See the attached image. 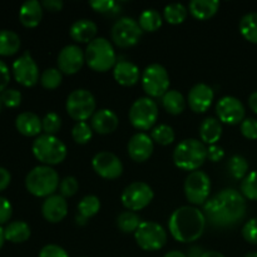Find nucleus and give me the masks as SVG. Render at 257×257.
<instances>
[{"label": "nucleus", "instance_id": "nucleus-1", "mask_svg": "<svg viewBox=\"0 0 257 257\" xmlns=\"http://www.w3.org/2000/svg\"><path fill=\"white\" fill-rule=\"evenodd\" d=\"M206 220L217 227L237 225L246 216V201L242 193L233 188H225L203 205Z\"/></svg>", "mask_w": 257, "mask_h": 257}, {"label": "nucleus", "instance_id": "nucleus-2", "mask_svg": "<svg viewBox=\"0 0 257 257\" xmlns=\"http://www.w3.org/2000/svg\"><path fill=\"white\" fill-rule=\"evenodd\" d=\"M202 211L191 206H182L173 211L168 221V228L176 241L182 243L193 242L202 236L206 227Z\"/></svg>", "mask_w": 257, "mask_h": 257}, {"label": "nucleus", "instance_id": "nucleus-3", "mask_svg": "<svg viewBox=\"0 0 257 257\" xmlns=\"http://www.w3.org/2000/svg\"><path fill=\"white\" fill-rule=\"evenodd\" d=\"M207 160V147L201 141L190 138L178 143L173 151V162L183 171H197Z\"/></svg>", "mask_w": 257, "mask_h": 257}, {"label": "nucleus", "instance_id": "nucleus-4", "mask_svg": "<svg viewBox=\"0 0 257 257\" xmlns=\"http://www.w3.org/2000/svg\"><path fill=\"white\" fill-rule=\"evenodd\" d=\"M59 175L50 166L34 167L25 178V187L35 197H49L59 187Z\"/></svg>", "mask_w": 257, "mask_h": 257}, {"label": "nucleus", "instance_id": "nucleus-5", "mask_svg": "<svg viewBox=\"0 0 257 257\" xmlns=\"http://www.w3.org/2000/svg\"><path fill=\"white\" fill-rule=\"evenodd\" d=\"M84 55L88 67L94 72L104 73L117 64V55L113 45L105 38H95L90 42Z\"/></svg>", "mask_w": 257, "mask_h": 257}, {"label": "nucleus", "instance_id": "nucleus-6", "mask_svg": "<svg viewBox=\"0 0 257 257\" xmlns=\"http://www.w3.org/2000/svg\"><path fill=\"white\" fill-rule=\"evenodd\" d=\"M33 155L44 166L59 165L67 157V147L55 136L42 135L38 136L33 142Z\"/></svg>", "mask_w": 257, "mask_h": 257}, {"label": "nucleus", "instance_id": "nucleus-7", "mask_svg": "<svg viewBox=\"0 0 257 257\" xmlns=\"http://www.w3.org/2000/svg\"><path fill=\"white\" fill-rule=\"evenodd\" d=\"M94 95L87 89H75L68 95L65 109L70 118L77 122H85L93 117L95 110Z\"/></svg>", "mask_w": 257, "mask_h": 257}, {"label": "nucleus", "instance_id": "nucleus-8", "mask_svg": "<svg viewBox=\"0 0 257 257\" xmlns=\"http://www.w3.org/2000/svg\"><path fill=\"white\" fill-rule=\"evenodd\" d=\"M158 119V105L152 98H138L130 109V120L136 130L148 131Z\"/></svg>", "mask_w": 257, "mask_h": 257}, {"label": "nucleus", "instance_id": "nucleus-9", "mask_svg": "<svg viewBox=\"0 0 257 257\" xmlns=\"http://www.w3.org/2000/svg\"><path fill=\"white\" fill-rule=\"evenodd\" d=\"M135 238L142 250L157 251L161 250L167 242V232L160 223L142 221L135 232Z\"/></svg>", "mask_w": 257, "mask_h": 257}, {"label": "nucleus", "instance_id": "nucleus-10", "mask_svg": "<svg viewBox=\"0 0 257 257\" xmlns=\"http://www.w3.org/2000/svg\"><path fill=\"white\" fill-rule=\"evenodd\" d=\"M142 87L146 94L152 98H162L170 88V75L163 65L151 64L143 70Z\"/></svg>", "mask_w": 257, "mask_h": 257}, {"label": "nucleus", "instance_id": "nucleus-11", "mask_svg": "<svg viewBox=\"0 0 257 257\" xmlns=\"http://www.w3.org/2000/svg\"><path fill=\"white\" fill-rule=\"evenodd\" d=\"M211 192V180L203 171H193L186 177L185 195L190 203L205 205Z\"/></svg>", "mask_w": 257, "mask_h": 257}, {"label": "nucleus", "instance_id": "nucleus-12", "mask_svg": "<svg viewBox=\"0 0 257 257\" xmlns=\"http://www.w3.org/2000/svg\"><path fill=\"white\" fill-rule=\"evenodd\" d=\"M143 30L137 20L132 18H120L112 27V40L119 48H130L137 44L142 38Z\"/></svg>", "mask_w": 257, "mask_h": 257}, {"label": "nucleus", "instance_id": "nucleus-13", "mask_svg": "<svg viewBox=\"0 0 257 257\" xmlns=\"http://www.w3.org/2000/svg\"><path fill=\"white\" fill-rule=\"evenodd\" d=\"M155 193L150 185L145 182H133L124 188L120 196L123 206L128 211H141L152 202Z\"/></svg>", "mask_w": 257, "mask_h": 257}, {"label": "nucleus", "instance_id": "nucleus-14", "mask_svg": "<svg viewBox=\"0 0 257 257\" xmlns=\"http://www.w3.org/2000/svg\"><path fill=\"white\" fill-rule=\"evenodd\" d=\"M13 74L15 80L24 87H34L39 80V68L30 52H24L13 63Z\"/></svg>", "mask_w": 257, "mask_h": 257}, {"label": "nucleus", "instance_id": "nucleus-15", "mask_svg": "<svg viewBox=\"0 0 257 257\" xmlns=\"http://www.w3.org/2000/svg\"><path fill=\"white\" fill-rule=\"evenodd\" d=\"M216 114L221 123L230 125L240 124L245 119V107L240 99L226 95L216 104Z\"/></svg>", "mask_w": 257, "mask_h": 257}, {"label": "nucleus", "instance_id": "nucleus-16", "mask_svg": "<svg viewBox=\"0 0 257 257\" xmlns=\"http://www.w3.org/2000/svg\"><path fill=\"white\" fill-rule=\"evenodd\" d=\"M92 167L105 180H115L123 173V163L114 153L99 152L93 157Z\"/></svg>", "mask_w": 257, "mask_h": 257}, {"label": "nucleus", "instance_id": "nucleus-17", "mask_svg": "<svg viewBox=\"0 0 257 257\" xmlns=\"http://www.w3.org/2000/svg\"><path fill=\"white\" fill-rule=\"evenodd\" d=\"M85 62V55L78 45H67L58 55V67L64 74L72 75L82 69Z\"/></svg>", "mask_w": 257, "mask_h": 257}, {"label": "nucleus", "instance_id": "nucleus-18", "mask_svg": "<svg viewBox=\"0 0 257 257\" xmlns=\"http://www.w3.org/2000/svg\"><path fill=\"white\" fill-rule=\"evenodd\" d=\"M128 155L135 162H145L152 156L155 145L153 140L146 133H136L127 146Z\"/></svg>", "mask_w": 257, "mask_h": 257}, {"label": "nucleus", "instance_id": "nucleus-19", "mask_svg": "<svg viewBox=\"0 0 257 257\" xmlns=\"http://www.w3.org/2000/svg\"><path fill=\"white\" fill-rule=\"evenodd\" d=\"M215 93L210 85L198 83L191 88L188 93V105L195 113H205L212 104Z\"/></svg>", "mask_w": 257, "mask_h": 257}, {"label": "nucleus", "instance_id": "nucleus-20", "mask_svg": "<svg viewBox=\"0 0 257 257\" xmlns=\"http://www.w3.org/2000/svg\"><path fill=\"white\" fill-rule=\"evenodd\" d=\"M42 213L50 223H58L64 220L68 213V203L60 195H52L45 198L42 206Z\"/></svg>", "mask_w": 257, "mask_h": 257}, {"label": "nucleus", "instance_id": "nucleus-21", "mask_svg": "<svg viewBox=\"0 0 257 257\" xmlns=\"http://www.w3.org/2000/svg\"><path fill=\"white\" fill-rule=\"evenodd\" d=\"M119 119L118 115L110 109H99L93 114L90 119V127L99 135H109L118 128Z\"/></svg>", "mask_w": 257, "mask_h": 257}, {"label": "nucleus", "instance_id": "nucleus-22", "mask_svg": "<svg viewBox=\"0 0 257 257\" xmlns=\"http://www.w3.org/2000/svg\"><path fill=\"white\" fill-rule=\"evenodd\" d=\"M113 77L118 84L123 87H132L140 80V69L130 60H120L113 68Z\"/></svg>", "mask_w": 257, "mask_h": 257}, {"label": "nucleus", "instance_id": "nucleus-23", "mask_svg": "<svg viewBox=\"0 0 257 257\" xmlns=\"http://www.w3.org/2000/svg\"><path fill=\"white\" fill-rule=\"evenodd\" d=\"M15 127L25 137H35L43 131L42 119L33 112H23L15 119Z\"/></svg>", "mask_w": 257, "mask_h": 257}, {"label": "nucleus", "instance_id": "nucleus-24", "mask_svg": "<svg viewBox=\"0 0 257 257\" xmlns=\"http://www.w3.org/2000/svg\"><path fill=\"white\" fill-rule=\"evenodd\" d=\"M43 18V5L38 0H28L19 10V20L25 28H35Z\"/></svg>", "mask_w": 257, "mask_h": 257}, {"label": "nucleus", "instance_id": "nucleus-25", "mask_svg": "<svg viewBox=\"0 0 257 257\" xmlns=\"http://www.w3.org/2000/svg\"><path fill=\"white\" fill-rule=\"evenodd\" d=\"M69 34L72 39L77 43H88L95 39L97 35V25L92 20L80 19L73 23L70 27Z\"/></svg>", "mask_w": 257, "mask_h": 257}, {"label": "nucleus", "instance_id": "nucleus-26", "mask_svg": "<svg viewBox=\"0 0 257 257\" xmlns=\"http://www.w3.org/2000/svg\"><path fill=\"white\" fill-rule=\"evenodd\" d=\"M222 136V123L218 118L208 117L201 123L200 125V137L202 143L206 145H216Z\"/></svg>", "mask_w": 257, "mask_h": 257}, {"label": "nucleus", "instance_id": "nucleus-27", "mask_svg": "<svg viewBox=\"0 0 257 257\" xmlns=\"http://www.w3.org/2000/svg\"><path fill=\"white\" fill-rule=\"evenodd\" d=\"M100 210V201L97 196H85L78 205V215L75 221L78 225H85L90 217L97 215Z\"/></svg>", "mask_w": 257, "mask_h": 257}, {"label": "nucleus", "instance_id": "nucleus-28", "mask_svg": "<svg viewBox=\"0 0 257 257\" xmlns=\"http://www.w3.org/2000/svg\"><path fill=\"white\" fill-rule=\"evenodd\" d=\"M218 0H193L190 3V13L198 20H207L217 13Z\"/></svg>", "mask_w": 257, "mask_h": 257}, {"label": "nucleus", "instance_id": "nucleus-29", "mask_svg": "<svg viewBox=\"0 0 257 257\" xmlns=\"http://www.w3.org/2000/svg\"><path fill=\"white\" fill-rule=\"evenodd\" d=\"M5 240L13 243L25 242L30 237V227L24 221H13L4 228Z\"/></svg>", "mask_w": 257, "mask_h": 257}, {"label": "nucleus", "instance_id": "nucleus-30", "mask_svg": "<svg viewBox=\"0 0 257 257\" xmlns=\"http://www.w3.org/2000/svg\"><path fill=\"white\" fill-rule=\"evenodd\" d=\"M20 48V38L12 30H0V55L10 57L18 53Z\"/></svg>", "mask_w": 257, "mask_h": 257}, {"label": "nucleus", "instance_id": "nucleus-31", "mask_svg": "<svg viewBox=\"0 0 257 257\" xmlns=\"http://www.w3.org/2000/svg\"><path fill=\"white\" fill-rule=\"evenodd\" d=\"M162 105L170 114L178 115L185 110L186 100L178 90H168L162 97Z\"/></svg>", "mask_w": 257, "mask_h": 257}, {"label": "nucleus", "instance_id": "nucleus-32", "mask_svg": "<svg viewBox=\"0 0 257 257\" xmlns=\"http://www.w3.org/2000/svg\"><path fill=\"white\" fill-rule=\"evenodd\" d=\"M141 29L143 32H156L162 25V17L160 13L155 9H146L141 13L140 19H138Z\"/></svg>", "mask_w": 257, "mask_h": 257}, {"label": "nucleus", "instance_id": "nucleus-33", "mask_svg": "<svg viewBox=\"0 0 257 257\" xmlns=\"http://www.w3.org/2000/svg\"><path fill=\"white\" fill-rule=\"evenodd\" d=\"M240 32L250 43L257 44V13H248L240 22Z\"/></svg>", "mask_w": 257, "mask_h": 257}, {"label": "nucleus", "instance_id": "nucleus-34", "mask_svg": "<svg viewBox=\"0 0 257 257\" xmlns=\"http://www.w3.org/2000/svg\"><path fill=\"white\" fill-rule=\"evenodd\" d=\"M141 223H142V221H141L140 216L132 211H124L117 217L118 228L124 233L136 232Z\"/></svg>", "mask_w": 257, "mask_h": 257}, {"label": "nucleus", "instance_id": "nucleus-35", "mask_svg": "<svg viewBox=\"0 0 257 257\" xmlns=\"http://www.w3.org/2000/svg\"><path fill=\"white\" fill-rule=\"evenodd\" d=\"M228 172L235 180H243L248 175V162L243 156L235 155L228 161Z\"/></svg>", "mask_w": 257, "mask_h": 257}, {"label": "nucleus", "instance_id": "nucleus-36", "mask_svg": "<svg viewBox=\"0 0 257 257\" xmlns=\"http://www.w3.org/2000/svg\"><path fill=\"white\" fill-rule=\"evenodd\" d=\"M163 17L167 20V23L173 25L181 24L187 18V8L180 3H175V4H170L165 8L163 12Z\"/></svg>", "mask_w": 257, "mask_h": 257}, {"label": "nucleus", "instance_id": "nucleus-37", "mask_svg": "<svg viewBox=\"0 0 257 257\" xmlns=\"http://www.w3.org/2000/svg\"><path fill=\"white\" fill-rule=\"evenodd\" d=\"M175 137V131H173L172 127H170L167 124L157 125L151 132V138L153 140V142L158 143L161 146H168L171 143H173Z\"/></svg>", "mask_w": 257, "mask_h": 257}, {"label": "nucleus", "instance_id": "nucleus-38", "mask_svg": "<svg viewBox=\"0 0 257 257\" xmlns=\"http://www.w3.org/2000/svg\"><path fill=\"white\" fill-rule=\"evenodd\" d=\"M63 80L62 72L57 68H48L40 75V84L45 88V89H57L60 85Z\"/></svg>", "mask_w": 257, "mask_h": 257}, {"label": "nucleus", "instance_id": "nucleus-39", "mask_svg": "<svg viewBox=\"0 0 257 257\" xmlns=\"http://www.w3.org/2000/svg\"><path fill=\"white\" fill-rule=\"evenodd\" d=\"M240 188L243 197L251 201H257V171H252L243 178Z\"/></svg>", "mask_w": 257, "mask_h": 257}, {"label": "nucleus", "instance_id": "nucleus-40", "mask_svg": "<svg viewBox=\"0 0 257 257\" xmlns=\"http://www.w3.org/2000/svg\"><path fill=\"white\" fill-rule=\"evenodd\" d=\"M93 130L87 122H77L72 130V137L78 145H85L92 140Z\"/></svg>", "mask_w": 257, "mask_h": 257}, {"label": "nucleus", "instance_id": "nucleus-41", "mask_svg": "<svg viewBox=\"0 0 257 257\" xmlns=\"http://www.w3.org/2000/svg\"><path fill=\"white\" fill-rule=\"evenodd\" d=\"M42 127L45 135L55 136V133L59 132L60 127H62V118L59 117V114L54 112L48 113L42 119Z\"/></svg>", "mask_w": 257, "mask_h": 257}, {"label": "nucleus", "instance_id": "nucleus-42", "mask_svg": "<svg viewBox=\"0 0 257 257\" xmlns=\"http://www.w3.org/2000/svg\"><path fill=\"white\" fill-rule=\"evenodd\" d=\"M79 190V183H78L77 178L73 176H68V177L63 178L59 183V191L60 196L63 197H72Z\"/></svg>", "mask_w": 257, "mask_h": 257}, {"label": "nucleus", "instance_id": "nucleus-43", "mask_svg": "<svg viewBox=\"0 0 257 257\" xmlns=\"http://www.w3.org/2000/svg\"><path fill=\"white\" fill-rule=\"evenodd\" d=\"M2 100L3 104L8 108H17L19 107L20 103H22V93L17 89H5L2 93Z\"/></svg>", "mask_w": 257, "mask_h": 257}, {"label": "nucleus", "instance_id": "nucleus-44", "mask_svg": "<svg viewBox=\"0 0 257 257\" xmlns=\"http://www.w3.org/2000/svg\"><path fill=\"white\" fill-rule=\"evenodd\" d=\"M241 133L247 140H257V119L255 118H246L240 125Z\"/></svg>", "mask_w": 257, "mask_h": 257}, {"label": "nucleus", "instance_id": "nucleus-45", "mask_svg": "<svg viewBox=\"0 0 257 257\" xmlns=\"http://www.w3.org/2000/svg\"><path fill=\"white\" fill-rule=\"evenodd\" d=\"M242 236L247 242L257 245V217L251 218L242 227Z\"/></svg>", "mask_w": 257, "mask_h": 257}, {"label": "nucleus", "instance_id": "nucleus-46", "mask_svg": "<svg viewBox=\"0 0 257 257\" xmlns=\"http://www.w3.org/2000/svg\"><path fill=\"white\" fill-rule=\"evenodd\" d=\"M39 257H69L67 251L58 245H47L40 250Z\"/></svg>", "mask_w": 257, "mask_h": 257}, {"label": "nucleus", "instance_id": "nucleus-47", "mask_svg": "<svg viewBox=\"0 0 257 257\" xmlns=\"http://www.w3.org/2000/svg\"><path fill=\"white\" fill-rule=\"evenodd\" d=\"M13 206L10 201L5 197H0V226L7 223L12 218Z\"/></svg>", "mask_w": 257, "mask_h": 257}, {"label": "nucleus", "instance_id": "nucleus-48", "mask_svg": "<svg viewBox=\"0 0 257 257\" xmlns=\"http://www.w3.org/2000/svg\"><path fill=\"white\" fill-rule=\"evenodd\" d=\"M89 5L93 10L98 13H109L110 10L114 9L117 3L113 0H93V2H89Z\"/></svg>", "mask_w": 257, "mask_h": 257}, {"label": "nucleus", "instance_id": "nucleus-49", "mask_svg": "<svg viewBox=\"0 0 257 257\" xmlns=\"http://www.w3.org/2000/svg\"><path fill=\"white\" fill-rule=\"evenodd\" d=\"M225 157V151L222 147L217 145L208 146L207 147V158L211 162H218Z\"/></svg>", "mask_w": 257, "mask_h": 257}, {"label": "nucleus", "instance_id": "nucleus-50", "mask_svg": "<svg viewBox=\"0 0 257 257\" xmlns=\"http://www.w3.org/2000/svg\"><path fill=\"white\" fill-rule=\"evenodd\" d=\"M10 82V72L8 65L3 60H0V93L7 89Z\"/></svg>", "mask_w": 257, "mask_h": 257}, {"label": "nucleus", "instance_id": "nucleus-51", "mask_svg": "<svg viewBox=\"0 0 257 257\" xmlns=\"http://www.w3.org/2000/svg\"><path fill=\"white\" fill-rule=\"evenodd\" d=\"M43 8H45L47 10H49V12H60V10L63 9V7H64V4H63L62 0H44V2L42 3Z\"/></svg>", "mask_w": 257, "mask_h": 257}, {"label": "nucleus", "instance_id": "nucleus-52", "mask_svg": "<svg viewBox=\"0 0 257 257\" xmlns=\"http://www.w3.org/2000/svg\"><path fill=\"white\" fill-rule=\"evenodd\" d=\"M10 181H12V175L9 171L4 167H0V192L9 186Z\"/></svg>", "mask_w": 257, "mask_h": 257}, {"label": "nucleus", "instance_id": "nucleus-53", "mask_svg": "<svg viewBox=\"0 0 257 257\" xmlns=\"http://www.w3.org/2000/svg\"><path fill=\"white\" fill-rule=\"evenodd\" d=\"M205 251H203L202 247L200 246H192V247L188 248V252H187V257H202Z\"/></svg>", "mask_w": 257, "mask_h": 257}, {"label": "nucleus", "instance_id": "nucleus-54", "mask_svg": "<svg viewBox=\"0 0 257 257\" xmlns=\"http://www.w3.org/2000/svg\"><path fill=\"white\" fill-rule=\"evenodd\" d=\"M248 105H250L251 110L257 114V90L248 97Z\"/></svg>", "mask_w": 257, "mask_h": 257}, {"label": "nucleus", "instance_id": "nucleus-55", "mask_svg": "<svg viewBox=\"0 0 257 257\" xmlns=\"http://www.w3.org/2000/svg\"><path fill=\"white\" fill-rule=\"evenodd\" d=\"M202 257H225L222 253L217 252V251H205Z\"/></svg>", "mask_w": 257, "mask_h": 257}, {"label": "nucleus", "instance_id": "nucleus-56", "mask_svg": "<svg viewBox=\"0 0 257 257\" xmlns=\"http://www.w3.org/2000/svg\"><path fill=\"white\" fill-rule=\"evenodd\" d=\"M163 257H187L185 253L180 252V251H170V252L166 253Z\"/></svg>", "mask_w": 257, "mask_h": 257}, {"label": "nucleus", "instance_id": "nucleus-57", "mask_svg": "<svg viewBox=\"0 0 257 257\" xmlns=\"http://www.w3.org/2000/svg\"><path fill=\"white\" fill-rule=\"evenodd\" d=\"M5 242V235H4V228L0 226V248L3 247V245H4Z\"/></svg>", "mask_w": 257, "mask_h": 257}, {"label": "nucleus", "instance_id": "nucleus-58", "mask_svg": "<svg viewBox=\"0 0 257 257\" xmlns=\"http://www.w3.org/2000/svg\"><path fill=\"white\" fill-rule=\"evenodd\" d=\"M245 257H257V252H248Z\"/></svg>", "mask_w": 257, "mask_h": 257}, {"label": "nucleus", "instance_id": "nucleus-59", "mask_svg": "<svg viewBox=\"0 0 257 257\" xmlns=\"http://www.w3.org/2000/svg\"><path fill=\"white\" fill-rule=\"evenodd\" d=\"M3 100H2V93H0V112H2V108H3Z\"/></svg>", "mask_w": 257, "mask_h": 257}]
</instances>
